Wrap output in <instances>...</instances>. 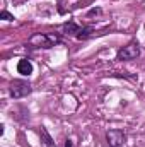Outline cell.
<instances>
[{
  "mask_svg": "<svg viewBox=\"0 0 145 147\" xmlns=\"http://www.w3.org/2000/svg\"><path fill=\"white\" fill-rule=\"evenodd\" d=\"M60 43V36L55 33H36L28 39L31 48H51Z\"/></svg>",
  "mask_w": 145,
  "mask_h": 147,
  "instance_id": "cell-1",
  "label": "cell"
},
{
  "mask_svg": "<svg viewBox=\"0 0 145 147\" xmlns=\"http://www.w3.org/2000/svg\"><path fill=\"white\" fill-rule=\"evenodd\" d=\"M9 92L14 99H21V98H26L28 94L33 92V86L29 80H24V79H14L9 86Z\"/></svg>",
  "mask_w": 145,
  "mask_h": 147,
  "instance_id": "cell-2",
  "label": "cell"
},
{
  "mask_svg": "<svg viewBox=\"0 0 145 147\" xmlns=\"http://www.w3.org/2000/svg\"><path fill=\"white\" fill-rule=\"evenodd\" d=\"M138 55H140V46H138L137 41H132L130 45L123 46V48L118 51L116 60H119V62H125V60H135Z\"/></svg>",
  "mask_w": 145,
  "mask_h": 147,
  "instance_id": "cell-3",
  "label": "cell"
},
{
  "mask_svg": "<svg viewBox=\"0 0 145 147\" xmlns=\"http://www.w3.org/2000/svg\"><path fill=\"white\" fill-rule=\"evenodd\" d=\"M125 140H126V135L121 130L111 128L106 132V146L104 147H125Z\"/></svg>",
  "mask_w": 145,
  "mask_h": 147,
  "instance_id": "cell-4",
  "label": "cell"
},
{
  "mask_svg": "<svg viewBox=\"0 0 145 147\" xmlns=\"http://www.w3.org/2000/svg\"><path fill=\"white\" fill-rule=\"evenodd\" d=\"M80 29H82V28H80L79 24H75L73 21H68V22H65V24L62 26V31H63L65 34H72V36H75V38L80 33Z\"/></svg>",
  "mask_w": 145,
  "mask_h": 147,
  "instance_id": "cell-5",
  "label": "cell"
},
{
  "mask_svg": "<svg viewBox=\"0 0 145 147\" xmlns=\"http://www.w3.org/2000/svg\"><path fill=\"white\" fill-rule=\"evenodd\" d=\"M17 72L22 74V75H29V74H33V63H31L28 58L19 60V63H17Z\"/></svg>",
  "mask_w": 145,
  "mask_h": 147,
  "instance_id": "cell-6",
  "label": "cell"
},
{
  "mask_svg": "<svg viewBox=\"0 0 145 147\" xmlns=\"http://www.w3.org/2000/svg\"><path fill=\"white\" fill-rule=\"evenodd\" d=\"M39 135H41V140H43V144H44L46 147H56L55 146V142H53V139H51V135L48 134V130H46L44 127H41Z\"/></svg>",
  "mask_w": 145,
  "mask_h": 147,
  "instance_id": "cell-7",
  "label": "cell"
},
{
  "mask_svg": "<svg viewBox=\"0 0 145 147\" xmlns=\"http://www.w3.org/2000/svg\"><path fill=\"white\" fill-rule=\"evenodd\" d=\"M92 31H94L92 26H84V28L80 29V33L77 34V39H87V38L92 34Z\"/></svg>",
  "mask_w": 145,
  "mask_h": 147,
  "instance_id": "cell-8",
  "label": "cell"
},
{
  "mask_svg": "<svg viewBox=\"0 0 145 147\" xmlns=\"http://www.w3.org/2000/svg\"><path fill=\"white\" fill-rule=\"evenodd\" d=\"M0 17H2L3 21H14V16H12V14H9L7 10H2V14H0Z\"/></svg>",
  "mask_w": 145,
  "mask_h": 147,
  "instance_id": "cell-9",
  "label": "cell"
},
{
  "mask_svg": "<svg viewBox=\"0 0 145 147\" xmlns=\"http://www.w3.org/2000/svg\"><path fill=\"white\" fill-rule=\"evenodd\" d=\"M94 14H101V9H91L87 16H94Z\"/></svg>",
  "mask_w": 145,
  "mask_h": 147,
  "instance_id": "cell-10",
  "label": "cell"
},
{
  "mask_svg": "<svg viewBox=\"0 0 145 147\" xmlns=\"http://www.w3.org/2000/svg\"><path fill=\"white\" fill-rule=\"evenodd\" d=\"M63 147H72V140H67V142H65V146Z\"/></svg>",
  "mask_w": 145,
  "mask_h": 147,
  "instance_id": "cell-11",
  "label": "cell"
}]
</instances>
